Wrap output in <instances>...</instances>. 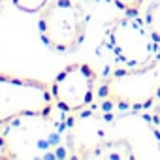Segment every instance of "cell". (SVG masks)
Masks as SVG:
<instances>
[{
  "label": "cell",
  "instance_id": "obj_7",
  "mask_svg": "<svg viewBox=\"0 0 160 160\" xmlns=\"http://www.w3.org/2000/svg\"><path fill=\"white\" fill-rule=\"evenodd\" d=\"M53 104L49 85L0 72V126L19 113L49 111Z\"/></svg>",
  "mask_w": 160,
  "mask_h": 160
},
{
  "label": "cell",
  "instance_id": "obj_2",
  "mask_svg": "<svg viewBox=\"0 0 160 160\" xmlns=\"http://www.w3.org/2000/svg\"><path fill=\"white\" fill-rule=\"evenodd\" d=\"M66 113L27 111L0 126L8 158L13 160H62L72 158L68 145Z\"/></svg>",
  "mask_w": 160,
  "mask_h": 160
},
{
  "label": "cell",
  "instance_id": "obj_4",
  "mask_svg": "<svg viewBox=\"0 0 160 160\" xmlns=\"http://www.w3.org/2000/svg\"><path fill=\"white\" fill-rule=\"evenodd\" d=\"M87 19L79 0H49L40 12L38 34L47 49L73 53L85 42Z\"/></svg>",
  "mask_w": 160,
  "mask_h": 160
},
{
  "label": "cell",
  "instance_id": "obj_5",
  "mask_svg": "<svg viewBox=\"0 0 160 160\" xmlns=\"http://www.w3.org/2000/svg\"><path fill=\"white\" fill-rule=\"evenodd\" d=\"M104 45L109 49L111 57L126 68L143 66L158 53L145 21L138 13L128 12L108 25Z\"/></svg>",
  "mask_w": 160,
  "mask_h": 160
},
{
  "label": "cell",
  "instance_id": "obj_3",
  "mask_svg": "<svg viewBox=\"0 0 160 160\" xmlns=\"http://www.w3.org/2000/svg\"><path fill=\"white\" fill-rule=\"evenodd\" d=\"M100 109L111 106L121 111H143L160 102V51L143 66L117 68L109 72L98 89Z\"/></svg>",
  "mask_w": 160,
  "mask_h": 160
},
{
  "label": "cell",
  "instance_id": "obj_1",
  "mask_svg": "<svg viewBox=\"0 0 160 160\" xmlns=\"http://www.w3.org/2000/svg\"><path fill=\"white\" fill-rule=\"evenodd\" d=\"M66 122L72 158L160 160V128L141 111L113 113L87 108L70 113Z\"/></svg>",
  "mask_w": 160,
  "mask_h": 160
},
{
  "label": "cell",
  "instance_id": "obj_12",
  "mask_svg": "<svg viewBox=\"0 0 160 160\" xmlns=\"http://www.w3.org/2000/svg\"><path fill=\"white\" fill-rule=\"evenodd\" d=\"M8 158V151H6V145H4V138L0 134V160H6Z\"/></svg>",
  "mask_w": 160,
  "mask_h": 160
},
{
  "label": "cell",
  "instance_id": "obj_10",
  "mask_svg": "<svg viewBox=\"0 0 160 160\" xmlns=\"http://www.w3.org/2000/svg\"><path fill=\"white\" fill-rule=\"evenodd\" d=\"M111 2L121 8L122 12H128V13H138L141 4H143V0H111Z\"/></svg>",
  "mask_w": 160,
  "mask_h": 160
},
{
  "label": "cell",
  "instance_id": "obj_8",
  "mask_svg": "<svg viewBox=\"0 0 160 160\" xmlns=\"http://www.w3.org/2000/svg\"><path fill=\"white\" fill-rule=\"evenodd\" d=\"M143 21H145V27H147L156 49L160 51V0H151V4L145 10Z\"/></svg>",
  "mask_w": 160,
  "mask_h": 160
},
{
  "label": "cell",
  "instance_id": "obj_6",
  "mask_svg": "<svg viewBox=\"0 0 160 160\" xmlns=\"http://www.w3.org/2000/svg\"><path fill=\"white\" fill-rule=\"evenodd\" d=\"M96 83L98 75L91 64H68L57 73L53 83H49L55 108L66 115L91 108L96 98Z\"/></svg>",
  "mask_w": 160,
  "mask_h": 160
},
{
  "label": "cell",
  "instance_id": "obj_13",
  "mask_svg": "<svg viewBox=\"0 0 160 160\" xmlns=\"http://www.w3.org/2000/svg\"><path fill=\"white\" fill-rule=\"evenodd\" d=\"M2 2H4V0H0V6H2Z\"/></svg>",
  "mask_w": 160,
  "mask_h": 160
},
{
  "label": "cell",
  "instance_id": "obj_9",
  "mask_svg": "<svg viewBox=\"0 0 160 160\" xmlns=\"http://www.w3.org/2000/svg\"><path fill=\"white\" fill-rule=\"evenodd\" d=\"M47 2L49 0H13L15 8L25 12V13H40Z\"/></svg>",
  "mask_w": 160,
  "mask_h": 160
},
{
  "label": "cell",
  "instance_id": "obj_11",
  "mask_svg": "<svg viewBox=\"0 0 160 160\" xmlns=\"http://www.w3.org/2000/svg\"><path fill=\"white\" fill-rule=\"evenodd\" d=\"M152 121H154V124L160 128V102L154 106V111H152Z\"/></svg>",
  "mask_w": 160,
  "mask_h": 160
}]
</instances>
